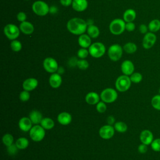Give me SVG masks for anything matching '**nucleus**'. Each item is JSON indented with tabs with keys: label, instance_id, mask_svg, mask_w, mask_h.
Returning <instances> with one entry per match:
<instances>
[{
	"label": "nucleus",
	"instance_id": "obj_1",
	"mask_svg": "<svg viewBox=\"0 0 160 160\" xmlns=\"http://www.w3.org/2000/svg\"><path fill=\"white\" fill-rule=\"evenodd\" d=\"M67 29L72 34L81 35L87 31L88 24L85 20L79 18H73L67 22Z\"/></svg>",
	"mask_w": 160,
	"mask_h": 160
},
{
	"label": "nucleus",
	"instance_id": "obj_2",
	"mask_svg": "<svg viewBox=\"0 0 160 160\" xmlns=\"http://www.w3.org/2000/svg\"><path fill=\"white\" fill-rule=\"evenodd\" d=\"M126 26V22L119 18L113 19L109 24V29L110 32L114 35H120L124 30Z\"/></svg>",
	"mask_w": 160,
	"mask_h": 160
},
{
	"label": "nucleus",
	"instance_id": "obj_3",
	"mask_svg": "<svg viewBox=\"0 0 160 160\" xmlns=\"http://www.w3.org/2000/svg\"><path fill=\"white\" fill-rule=\"evenodd\" d=\"M131 81L129 76L121 75L119 76L116 80L115 86L116 89L119 92L127 91L131 86Z\"/></svg>",
	"mask_w": 160,
	"mask_h": 160
},
{
	"label": "nucleus",
	"instance_id": "obj_4",
	"mask_svg": "<svg viewBox=\"0 0 160 160\" xmlns=\"http://www.w3.org/2000/svg\"><path fill=\"white\" fill-rule=\"evenodd\" d=\"M32 9L34 13L39 16H44L49 12V6L43 1L38 0L33 2Z\"/></svg>",
	"mask_w": 160,
	"mask_h": 160
},
{
	"label": "nucleus",
	"instance_id": "obj_5",
	"mask_svg": "<svg viewBox=\"0 0 160 160\" xmlns=\"http://www.w3.org/2000/svg\"><path fill=\"white\" fill-rule=\"evenodd\" d=\"M89 54L95 58L102 57L106 52V47L104 44L100 42H96L89 46L88 49Z\"/></svg>",
	"mask_w": 160,
	"mask_h": 160
},
{
	"label": "nucleus",
	"instance_id": "obj_6",
	"mask_svg": "<svg viewBox=\"0 0 160 160\" xmlns=\"http://www.w3.org/2000/svg\"><path fill=\"white\" fill-rule=\"evenodd\" d=\"M117 91L111 88H108L102 91L100 94L101 100L106 103H112L118 98Z\"/></svg>",
	"mask_w": 160,
	"mask_h": 160
},
{
	"label": "nucleus",
	"instance_id": "obj_7",
	"mask_svg": "<svg viewBox=\"0 0 160 160\" xmlns=\"http://www.w3.org/2000/svg\"><path fill=\"white\" fill-rule=\"evenodd\" d=\"M45 134V129L39 124L34 125L29 131L30 138L35 142L41 141L44 138Z\"/></svg>",
	"mask_w": 160,
	"mask_h": 160
},
{
	"label": "nucleus",
	"instance_id": "obj_8",
	"mask_svg": "<svg viewBox=\"0 0 160 160\" xmlns=\"http://www.w3.org/2000/svg\"><path fill=\"white\" fill-rule=\"evenodd\" d=\"M20 29L16 25L14 24H6L3 29L4 35L9 40L16 39L20 34Z\"/></svg>",
	"mask_w": 160,
	"mask_h": 160
},
{
	"label": "nucleus",
	"instance_id": "obj_9",
	"mask_svg": "<svg viewBox=\"0 0 160 160\" xmlns=\"http://www.w3.org/2000/svg\"><path fill=\"white\" fill-rule=\"evenodd\" d=\"M123 48L118 44H112L108 50V55L112 61H119L122 55Z\"/></svg>",
	"mask_w": 160,
	"mask_h": 160
},
{
	"label": "nucleus",
	"instance_id": "obj_10",
	"mask_svg": "<svg viewBox=\"0 0 160 160\" xmlns=\"http://www.w3.org/2000/svg\"><path fill=\"white\" fill-rule=\"evenodd\" d=\"M157 41V36L154 32L148 31L144 34L142 41V46L145 49H151L154 46Z\"/></svg>",
	"mask_w": 160,
	"mask_h": 160
},
{
	"label": "nucleus",
	"instance_id": "obj_11",
	"mask_svg": "<svg viewBox=\"0 0 160 160\" xmlns=\"http://www.w3.org/2000/svg\"><path fill=\"white\" fill-rule=\"evenodd\" d=\"M42 66L46 71L51 74L56 72L59 68L56 60L51 57H48L45 58L43 61Z\"/></svg>",
	"mask_w": 160,
	"mask_h": 160
},
{
	"label": "nucleus",
	"instance_id": "obj_12",
	"mask_svg": "<svg viewBox=\"0 0 160 160\" xmlns=\"http://www.w3.org/2000/svg\"><path fill=\"white\" fill-rule=\"evenodd\" d=\"M114 132L115 129L114 126L108 124L100 128L99 130V134L103 139H109L113 137Z\"/></svg>",
	"mask_w": 160,
	"mask_h": 160
},
{
	"label": "nucleus",
	"instance_id": "obj_13",
	"mask_svg": "<svg viewBox=\"0 0 160 160\" xmlns=\"http://www.w3.org/2000/svg\"><path fill=\"white\" fill-rule=\"evenodd\" d=\"M139 139L141 143L146 145H151V142L154 140V136L152 132L148 129L142 130L139 135Z\"/></svg>",
	"mask_w": 160,
	"mask_h": 160
},
{
	"label": "nucleus",
	"instance_id": "obj_14",
	"mask_svg": "<svg viewBox=\"0 0 160 160\" xmlns=\"http://www.w3.org/2000/svg\"><path fill=\"white\" fill-rule=\"evenodd\" d=\"M121 70L123 74L131 76L134 71V65L131 61L125 60L121 63Z\"/></svg>",
	"mask_w": 160,
	"mask_h": 160
},
{
	"label": "nucleus",
	"instance_id": "obj_15",
	"mask_svg": "<svg viewBox=\"0 0 160 160\" xmlns=\"http://www.w3.org/2000/svg\"><path fill=\"white\" fill-rule=\"evenodd\" d=\"M38 86V81L34 78H29L25 79L22 82L23 90L31 91L35 89Z\"/></svg>",
	"mask_w": 160,
	"mask_h": 160
},
{
	"label": "nucleus",
	"instance_id": "obj_16",
	"mask_svg": "<svg viewBox=\"0 0 160 160\" xmlns=\"http://www.w3.org/2000/svg\"><path fill=\"white\" fill-rule=\"evenodd\" d=\"M32 122L29 117H22L18 122L19 129L24 132H28L32 128Z\"/></svg>",
	"mask_w": 160,
	"mask_h": 160
},
{
	"label": "nucleus",
	"instance_id": "obj_17",
	"mask_svg": "<svg viewBox=\"0 0 160 160\" xmlns=\"http://www.w3.org/2000/svg\"><path fill=\"white\" fill-rule=\"evenodd\" d=\"M62 78L61 76L57 73L54 72L51 74V75L49 76V83L51 88L56 89L60 87V86L62 84Z\"/></svg>",
	"mask_w": 160,
	"mask_h": 160
},
{
	"label": "nucleus",
	"instance_id": "obj_18",
	"mask_svg": "<svg viewBox=\"0 0 160 160\" xmlns=\"http://www.w3.org/2000/svg\"><path fill=\"white\" fill-rule=\"evenodd\" d=\"M88 6L87 0H72V8L78 12H82L85 11Z\"/></svg>",
	"mask_w": 160,
	"mask_h": 160
},
{
	"label": "nucleus",
	"instance_id": "obj_19",
	"mask_svg": "<svg viewBox=\"0 0 160 160\" xmlns=\"http://www.w3.org/2000/svg\"><path fill=\"white\" fill-rule=\"evenodd\" d=\"M57 119L59 124L63 126H66L71 122L72 116L68 112H62L58 114Z\"/></svg>",
	"mask_w": 160,
	"mask_h": 160
},
{
	"label": "nucleus",
	"instance_id": "obj_20",
	"mask_svg": "<svg viewBox=\"0 0 160 160\" xmlns=\"http://www.w3.org/2000/svg\"><path fill=\"white\" fill-rule=\"evenodd\" d=\"M100 98V96L97 92L91 91L86 94L85 97V101L88 104L95 105L99 102Z\"/></svg>",
	"mask_w": 160,
	"mask_h": 160
},
{
	"label": "nucleus",
	"instance_id": "obj_21",
	"mask_svg": "<svg viewBox=\"0 0 160 160\" xmlns=\"http://www.w3.org/2000/svg\"><path fill=\"white\" fill-rule=\"evenodd\" d=\"M20 31L24 34L29 35L31 34L34 30V27L32 23L28 21H24L19 25Z\"/></svg>",
	"mask_w": 160,
	"mask_h": 160
},
{
	"label": "nucleus",
	"instance_id": "obj_22",
	"mask_svg": "<svg viewBox=\"0 0 160 160\" xmlns=\"http://www.w3.org/2000/svg\"><path fill=\"white\" fill-rule=\"evenodd\" d=\"M91 37L88 34H82L79 35L78 38V44L79 45L83 48H89L91 45Z\"/></svg>",
	"mask_w": 160,
	"mask_h": 160
},
{
	"label": "nucleus",
	"instance_id": "obj_23",
	"mask_svg": "<svg viewBox=\"0 0 160 160\" xmlns=\"http://www.w3.org/2000/svg\"><path fill=\"white\" fill-rule=\"evenodd\" d=\"M29 118L34 125L40 124L43 119L41 112L38 110H32L29 114Z\"/></svg>",
	"mask_w": 160,
	"mask_h": 160
},
{
	"label": "nucleus",
	"instance_id": "obj_24",
	"mask_svg": "<svg viewBox=\"0 0 160 160\" xmlns=\"http://www.w3.org/2000/svg\"><path fill=\"white\" fill-rule=\"evenodd\" d=\"M136 18V12L133 9H126L123 14V20L126 22H133Z\"/></svg>",
	"mask_w": 160,
	"mask_h": 160
},
{
	"label": "nucleus",
	"instance_id": "obj_25",
	"mask_svg": "<svg viewBox=\"0 0 160 160\" xmlns=\"http://www.w3.org/2000/svg\"><path fill=\"white\" fill-rule=\"evenodd\" d=\"M40 125L45 129V130H49L52 129L54 127L55 123L53 119H52L50 118H44L41 122Z\"/></svg>",
	"mask_w": 160,
	"mask_h": 160
},
{
	"label": "nucleus",
	"instance_id": "obj_26",
	"mask_svg": "<svg viewBox=\"0 0 160 160\" xmlns=\"http://www.w3.org/2000/svg\"><path fill=\"white\" fill-rule=\"evenodd\" d=\"M148 26L150 32L155 33L160 30V20L158 19H154L149 22Z\"/></svg>",
	"mask_w": 160,
	"mask_h": 160
},
{
	"label": "nucleus",
	"instance_id": "obj_27",
	"mask_svg": "<svg viewBox=\"0 0 160 160\" xmlns=\"http://www.w3.org/2000/svg\"><path fill=\"white\" fill-rule=\"evenodd\" d=\"M87 32L88 34L91 38H96L99 36L100 31L98 26L95 25H91L88 26L87 28Z\"/></svg>",
	"mask_w": 160,
	"mask_h": 160
},
{
	"label": "nucleus",
	"instance_id": "obj_28",
	"mask_svg": "<svg viewBox=\"0 0 160 160\" xmlns=\"http://www.w3.org/2000/svg\"><path fill=\"white\" fill-rule=\"evenodd\" d=\"M15 144H16V146L18 147V148L19 149L22 150V149H26L28 147L29 142V141L27 138H24V137H21V138H18L16 140Z\"/></svg>",
	"mask_w": 160,
	"mask_h": 160
},
{
	"label": "nucleus",
	"instance_id": "obj_29",
	"mask_svg": "<svg viewBox=\"0 0 160 160\" xmlns=\"http://www.w3.org/2000/svg\"><path fill=\"white\" fill-rule=\"evenodd\" d=\"M122 48H123V50L128 54H133L138 49L137 45L135 43L132 42H128L126 43L123 46Z\"/></svg>",
	"mask_w": 160,
	"mask_h": 160
},
{
	"label": "nucleus",
	"instance_id": "obj_30",
	"mask_svg": "<svg viewBox=\"0 0 160 160\" xmlns=\"http://www.w3.org/2000/svg\"><path fill=\"white\" fill-rule=\"evenodd\" d=\"M114 128L115 131L121 133L125 132L128 130V126L123 121L116 122L114 124Z\"/></svg>",
	"mask_w": 160,
	"mask_h": 160
},
{
	"label": "nucleus",
	"instance_id": "obj_31",
	"mask_svg": "<svg viewBox=\"0 0 160 160\" xmlns=\"http://www.w3.org/2000/svg\"><path fill=\"white\" fill-rule=\"evenodd\" d=\"M151 104L152 107L156 110L160 111V94H156L154 96L151 100Z\"/></svg>",
	"mask_w": 160,
	"mask_h": 160
},
{
	"label": "nucleus",
	"instance_id": "obj_32",
	"mask_svg": "<svg viewBox=\"0 0 160 160\" xmlns=\"http://www.w3.org/2000/svg\"><path fill=\"white\" fill-rule=\"evenodd\" d=\"M2 141L3 144L6 146L8 147V146H11L13 144V142H14V137L11 134L6 133L2 136Z\"/></svg>",
	"mask_w": 160,
	"mask_h": 160
},
{
	"label": "nucleus",
	"instance_id": "obj_33",
	"mask_svg": "<svg viewBox=\"0 0 160 160\" xmlns=\"http://www.w3.org/2000/svg\"><path fill=\"white\" fill-rule=\"evenodd\" d=\"M10 46L11 49L14 52H19L22 49V44L21 42L16 39L12 40L11 42Z\"/></svg>",
	"mask_w": 160,
	"mask_h": 160
},
{
	"label": "nucleus",
	"instance_id": "obj_34",
	"mask_svg": "<svg viewBox=\"0 0 160 160\" xmlns=\"http://www.w3.org/2000/svg\"><path fill=\"white\" fill-rule=\"evenodd\" d=\"M129 78L131 82L135 84L139 83L142 80V75L138 72H134Z\"/></svg>",
	"mask_w": 160,
	"mask_h": 160
},
{
	"label": "nucleus",
	"instance_id": "obj_35",
	"mask_svg": "<svg viewBox=\"0 0 160 160\" xmlns=\"http://www.w3.org/2000/svg\"><path fill=\"white\" fill-rule=\"evenodd\" d=\"M89 62L87 60L85 59H80L78 61L77 63V66L79 69L81 70H86L89 67Z\"/></svg>",
	"mask_w": 160,
	"mask_h": 160
},
{
	"label": "nucleus",
	"instance_id": "obj_36",
	"mask_svg": "<svg viewBox=\"0 0 160 160\" xmlns=\"http://www.w3.org/2000/svg\"><path fill=\"white\" fill-rule=\"evenodd\" d=\"M151 149L155 152H160V138L154 139L151 144Z\"/></svg>",
	"mask_w": 160,
	"mask_h": 160
},
{
	"label": "nucleus",
	"instance_id": "obj_37",
	"mask_svg": "<svg viewBox=\"0 0 160 160\" xmlns=\"http://www.w3.org/2000/svg\"><path fill=\"white\" fill-rule=\"evenodd\" d=\"M89 51L86 49V48H81L77 52V55L78 57L80 59H85L88 57V56L89 55Z\"/></svg>",
	"mask_w": 160,
	"mask_h": 160
},
{
	"label": "nucleus",
	"instance_id": "obj_38",
	"mask_svg": "<svg viewBox=\"0 0 160 160\" xmlns=\"http://www.w3.org/2000/svg\"><path fill=\"white\" fill-rule=\"evenodd\" d=\"M19 99L22 102H26L30 99V93L29 91L23 90L21 91L19 96Z\"/></svg>",
	"mask_w": 160,
	"mask_h": 160
},
{
	"label": "nucleus",
	"instance_id": "obj_39",
	"mask_svg": "<svg viewBox=\"0 0 160 160\" xmlns=\"http://www.w3.org/2000/svg\"><path fill=\"white\" fill-rule=\"evenodd\" d=\"M107 109V106L106 104V102L102 101H99L96 104V110L99 113H103Z\"/></svg>",
	"mask_w": 160,
	"mask_h": 160
},
{
	"label": "nucleus",
	"instance_id": "obj_40",
	"mask_svg": "<svg viewBox=\"0 0 160 160\" xmlns=\"http://www.w3.org/2000/svg\"><path fill=\"white\" fill-rule=\"evenodd\" d=\"M18 150H19V149L16 146V144H12V145L7 147V151L10 156H14V155L16 154L18 152Z\"/></svg>",
	"mask_w": 160,
	"mask_h": 160
},
{
	"label": "nucleus",
	"instance_id": "obj_41",
	"mask_svg": "<svg viewBox=\"0 0 160 160\" xmlns=\"http://www.w3.org/2000/svg\"><path fill=\"white\" fill-rule=\"evenodd\" d=\"M17 19L18 21L21 22H22L24 21H26V18H27V16L25 12H19L18 14H17Z\"/></svg>",
	"mask_w": 160,
	"mask_h": 160
},
{
	"label": "nucleus",
	"instance_id": "obj_42",
	"mask_svg": "<svg viewBox=\"0 0 160 160\" xmlns=\"http://www.w3.org/2000/svg\"><path fill=\"white\" fill-rule=\"evenodd\" d=\"M136 28L135 24L133 22H126V30L129 31V32H132L134 31Z\"/></svg>",
	"mask_w": 160,
	"mask_h": 160
},
{
	"label": "nucleus",
	"instance_id": "obj_43",
	"mask_svg": "<svg viewBox=\"0 0 160 160\" xmlns=\"http://www.w3.org/2000/svg\"><path fill=\"white\" fill-rule=\"evenodd\" d=\"M138 152L141 154H145L148 151V145L141 143L138 148Z\"/></svg>",
	"mask_w": 160,
	"mask_h": 160
},
{
	"label": "nucleus",
	"instance_id": "obj_44",
	"mask_svg": "<svg viewBox=\"0 0 160 160\" xmlns=\"http://www.w3.org/2000/svg\"><path fill=\"white\" fill-rule=\"evenodd\" d=\"M139 32L141 33V34H146L148 31H149V29H148V26L145 24H141L139 27Z\"/></svg>",
	"mask_w": 160,
	"mask_h": 160
},
{
	"label": "nucleus",
	"instance_id": "obj_45",
	"mask_svg": "<svg viewBox=\"0 0 160 160\" xmlns=\"http://www.w3.org/2000/svg\"><path fill=\"white\" fill-rule=\"evenodd\" d=\"M78 59L76 58V57H72L69 59L68 61V64L69 66L71 67H74V66H77V63H78Z\"/></svg>",
	"mask_w": 160,
	"mask_h": 160
},
{
	"label": "nucleus",
	"instance_id": "obj_46",
	"mask_svg": "<svg viewBox=\"0 0 160 160\" xmlns=\"http://www.w3.org/2000/svg\"><path fill=\"white\" fill-rule=\"evenodd\" d=\"M59 1L61 5L65 7L69 6L71 4H72V0H59Z\"/></svg>",
	"mask_w": 160,
	"mask_h": 160
},
{
	"label": "nucleus",
	"instance_id": "obj_47",
	"mask_svg": "<svg viewBox=\"0 0 160 160\" xmlns=\"http://www.w3.org/2000/svg\"><path fill=\"white\" fill-rule=\"evenodd\" d=\"M107 122L109 125L114 124L115 123V118L113 116H109L107 118Z\"/></svg>",
	"mask_w": 160,
	"mask_h": 160
},
{
	"label": "nucleus",
	"instance_id": "obj_48",
	"mask_svg": "<svg viewBox=\"0 0 160 160\" xmlns=\"http://www.w3.org/2000/svg\"><path fill=\"white\" fill-rule=\"evenodd\" d=\"M58 8L55 6H51L49 8V12L51 14H56L58 12Z\"/></svg>",
	"mask_w": 160,
	"mask_h": 160
},
{
	"label": "nucleus",
	"instance_id": "obj_49",
	"mask_svg": "<svg viewBox=\"0 0 160 160\" xmlns=\"http://www.w3.org/2000/svg\"><path fill=\"white\" fill-rule=\"evenodd\" d=\"M64 72V68L62 67V66L59 67L58 69V70H57V73H58V74H59L60 75H61V74H62Z\"/></svg>",
	"mask_w": 160,
	"mask_h": 160
},
{
	"label": "nucleus",
	"instance_id": "obj_50",
	"mask_svg": "<svg viewBox=\"0 0 160 160\" xmlns=\"http://www.w3.org/2000/svg\"><path fill=\"white\" fill-rule=\"evenodd\" d=\"M86 22H87V24H88V26L93 25L94 21L92 19H88V21H86Z\"/></svg>",
	"mask_w": 160,
	"mask_h": 160
},
{
	"label": "nucleus",
	"instance_id": "obj_51",
	"mask_svg": "<svg viewBox=\"0 0 160 160\" xmlns=\"http://www.w3.org/2000/svg\"><path fill=\"white\" fill-rule=\"evenodd\" d=\"M159 94H160V88H159Z\"/></svg>",
	"mask_w": 160,
	"mask_h": 160
},
{
	"label": "nucleus",
	"instance_id": "obj_52",
	"mask_svg": "<svg viewBox=\"0 0 160 160\" xmlns=\"http://www.w3.org/2000/svg\"><path fill=\"white\" fill-rule=\"evenodd\" d=\"M24 1H29V0H24Z\"/></svg>",
	"mask_w": 160,
	"mask_h": 160
}]
</instances>
